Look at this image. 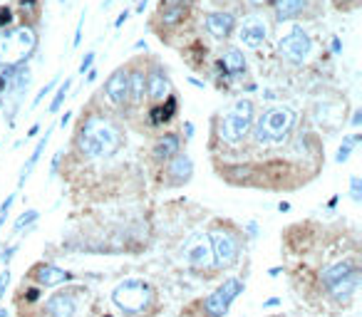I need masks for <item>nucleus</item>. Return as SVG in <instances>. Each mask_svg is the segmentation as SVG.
<instances>
[{"mask_svg":"<svg viewBox=\"0 0 362 317\" xmlns=\"http://www.w3.org/2000/svg\"><path fill=\"white\" fill-rule=\"evenodd\" d=\"M105 317H112V315H105Z\"/></svg>","mask_w":362,"mask_h":317,"instance_id":"nucleus-57","label":"nucleus"},{"mask_svg":"<svg viewBox=\"0 0 362 317\" xmlns=\"http://www.w3.org/2000/svg\"><path fill=\"white\" fill-rule=\"evenodd\" d=\"M251 6H263V3H268V0H248Z\"/></svg>","mask_w":362,"mask_h":317,"instance_id":"nucleus-54","label":"nucleus"},{"mask_svg":"<svg viewBox=\"0 0 362 317\" xmlns=\"http://www.w3.org/2000/svg\"><path fill=\"white\" fill-rule=\"evenodd\" d=\"M203 25H206L209 35L224 40V38H229L233 30H236V17L231 15V13H224V10L209 13V15H206V20H203Z\"/></svg>","mask_w":362,"mask_h":317,"instance_id":"nucleus-12","label":"nucleus"},{"mask_svg":"<svg viewBox=\"0 0 362 317\" xmlns=\"http://www.w3.org/2000/svg\"><path fill=\"white\" fill-rule=\"evenodd\" d=\"M352 270H355V265H352L350 260H340V263H335V265H330V268H325L323 273H320V280L330 288L333 283H338V280H342L345 275H350Z\"/></svg>","mask_w":362,"mask_h":317,"instance_id":"nucleus-23","label":"nucleus"},{"mask_svg":"<svg viewBox=\"0 0 362 317\" xmlns=\"http://www.w3.org/2000/svg\"><path fill=\"white\" fill-rule=\"evenodd\" d=\"M38 129H40V124H33V126H30V131L25 134V139H33L35 134H38Z\"/></svg>","mask_w":362,"mask_h":317,"instance_id":"nucleus-46","label":"nucleus"},{"mask_svg":"<svg viewBox=\"0 0 362 317\" xmlns=\"http://www.w3.org/2000/svg\"><path fill=\"white\" fill-rule=\"evenodd\" d=\"M194 174V161L189 154H176L174 158H169V179L171 184H187Z\"/></svg>","mask_w":362,"mask_h":317,"instance_id":"nucleus-15","label":"nucleus"},{"mask_svg":"<svg viewBox=\"0 0 362 317\" xmlns=\"http://www.w3.org/2000/svg\"><path fill=\"white\" fill-rule=\"evenodd\" d=\"M161 6H181V8H189L191 6V0H161Z\"/></svg>","mask_w":362,"mask_h":317,"instance_id":"nucleus-36","label":"nucleus"},{"mask_svg":"<svg viewBox=\"0 0 362 317\" xmlns=\"http://www.w3.org/2000/svg\"><path fill=\"white\" fill-rule=\"evenodd\" d=\"M219 70H224L226 75H241L246 70V55L238 47H226L224 55L219 60Z\"/></svg>","mask_w":362,"mask_h":317,"instance_id":"nucleus-17","label":"nucleus"},{"mask_svg":"<svg viewBox=\"0 0 362 317\" xmlns=\"http://www.w3.org/2000/svg\"><path fill=\"white\" fill-rule=\"evenodd\" d=\"M248 230H251V235H258V226L256 223H248Z\"/></svg>","mask_w":362,"mask_h":317,"instance_id":"nucleus-52","label":"nucleus"},{"mask_svg":"<svg viewBox=\"0 0 362 317\" xmlns=\"http://www.w3.org/2000/svg\"><path fill=\"white\" fill-rule=\"evenodd\" d=\"M70 119H72V112H65V115H62V119H60V126H67V124H70Z\"/></svg>","mask_w":362,"mask_h":317,"instance_id":"nucleus-44","label":"nucleus"},{"mask_svg":"<svg viewBox=\"0 0 362 317\" xmlns=\"http://www.w3.org/2000/svg\"><path fill=\"white\" fill-rule=\"evenodd\" d=\"M3 22H6V25L10 22V10H8V8L6 10H0V25H3Z\"/></svg>","mask_w":362,"mask_h":317,"instance_id":"nucleus-40","label":"nucleus"},{"mask_svg":"<svg viewBox=\"0 0 362 317\" xmlns=\"http://www.w3.org/2000/svg\"><path fill=\"white\" fill-rule=\"evenodd\" d=\"M357 285H360V270L355 268L350 275H345L342 280L330 285V295H333L338 302H347L357 293Z\"/></svg>","mask_w":362,"mask_h":317,"instance_id":"nucleus-16","label":"nucleus"},{"mask_svg":"<svg viewBox=\"0 0 362 317\" xmlns=\"http://www.w3.org/2000/svg\"><path fill=\"white\" fill-rule=\"evenodd\" d=\"M307 8V0H275V17L278 20H293Z\"/></svg>","mask_w":362,"mask_h":317,"instance_id":"nucleus-20","label":"nucleus"},{"mask_svg":"<svg viewBox=\"0 0 362 317\" xmlns=\"http://www.w3.org/2000/svg\"><path fill=\"white\" fill-rule=\"evenodd\" d=\"M278 52L286 57L288 62H293V65H303V62L307 60V55L313 52V40H310V35H307L305 30L296 28L291 30L286 38H280Z\"/></svg>","mask_w":362,"mask_h":317,"instance_id":"nucleus-7","label":"nucleus"},{"mask_svg":"<svg viewBox=\"0 0 362 317\" xmlns=\"http://www.w3.org/2000/svg\"><path fill=\"white\" fill-rule=\"evenodd\" d=\"M298 115L291 107H283V104H275L261 115L256 126V142L258 144H283L286 137L291 134L293 124H296Z\"/></svg>","mask_w":362,"mask_h":317,"instance_id":"nucleus-2","label":"nucleus"},{"mask_svg":"<svg viewBox=\"0 0 362 317\" xmlns=\"http://www.w3.org/2000/svg\"><path fill=\"white\" fill-rule=\"evenodd\" d=\"M330 47H333V52H335V55H338V52H340V50H342V43H340V40H338V38H335Z\"/></svg>","mask_w":362,"mask_h":317,"instance_id":"nucleus-42","label":"nucleus"},{"mask_svg":"<svg viewBox=\"0 0 362 317\" xmlns=\"http://www.w3.org/2000/svg\"><path fill=\"white\" fill-rule=\"evenodd\" d=\"M169 94H171L169 75H166V70H161V67H154L147 75V97H152L154 102H164Z\"/></svg>","mask_w":362,"mask_h":317,"instance_id":"nucleus-11","label":"nucleus"},{"mask_svg":"<svg viewBox=\"0 0 362 317\" xmlns=\"http://www.w3.org/2000/svg\"><path fill=\"white\" fill-rule=\"evenodd\" d=\"M94 52H87V55H85V60L80 62V75H87L89 70H92V65H94Z\"/></svg>","mask_w":362,"mask_h":317,"instance_id":"nucleus-33","label":"nucleus"},{"mask_svg":"<svg viewBox=\"0 0 362 317\" xmlns=\"http://www.w3.org/2000/svg\"><path fill=\"white\" fill-rule=\"evenodd\" d=\"M189 13V8H181V6H161V10H159V20H161V25L164 28H174L176 22H181L184 20V15Z\"/></svg>","mask_w":362,"mask_h":317,"instance_id":"nucleus-25","label":"nucleus"},{"mask_svg":"<svg viewBox=\"0 0 362 317\" xmlns=\"http://www.w3.org/2000/svg\"><path fill=\"white\" fill-rule=\"evenodd\" d=\"M360 139H362V134H355V137H347L345 142H342V147L338 149V156H335V161L338 164H345L347 158H350V154H352V149L360 144Z\"/></svg>","mask_w":362,"mask_h":317,"instance_id":"nucleus-27","label":"nucleus"},{"mask_svg":"<svg viewBox=\"0 0 362 317\" xmlns=\"http://www.w3.org/2000/svg\"><path fill=\"white\" fill-rule=\"evenodd\" d=\"M13 201H15V193H10V196L6 198V203L0 206V228H3V223H6V219H8V214H10Z\"/></svg>","mask_w":362,"mask_h":317,"instance_id":"nucleus-32","label":"nucleus"},{"mask_svg":"<svg viewBox=\"0 0 362 317\" xmlns=\"http://www.w3.org/2000/svg\"><path fill=\"white\" fill-rule=\"evenodd\" d=\"M50 137H52V126H50V129L45 131V137L40 139V142H38V147L33 149V154H30V158H28V161H25V166H22V174H20V186H22V184H25V181H28L30 171H33V169H35V164H38V161H40V154L45 152V147H48Z\"/></svg>","mask_w":362,"mask_h":317,"instance_id":"nucleus-24","label":"nucleus"},{"mask_svg":"<svg viewBox=\"0 0 362 317\" xmlns=\"http://www.w3.org/2000/svg\"><path fill=\"white\" fill-rule=\"evenodd\" d=\"M268 38V25L263 22V17L251 15L243 20V25L238 28V40L243 43V47L258 50Z\"/></svg>","mask_w":362,"mask_h":317,"instance_id":"nucleus-9","label":"nucleus"},{"mask_svg":"<svg viewBox=\"0 0 362 317\" xmlns=\"http://www.w3.org/2000/svg\"><path fill=\"white\" fill-rule=\"evenodd\" d=\"M35 8V0H22V10H33Z\"/></svg>","mask_w":362,"mask_h":317,"instance_id":"nucleus-47","label":"nucleus"},{"mask_svg":"<svg viewBox=\"0 0 362 317\" xmlns=\"http://www.w3.org/2000/svg\"><path fill=\"white\" fill-rule=\"evenodd\" d=\"M33 278L38 280L43 288H57V285L62 283H70L72 273L57 268V265H38V268L33 270Z\"/></svg>","mask_w":362,"mask_h":317,"instance_id":"nucleus-13","label":"nucleus"},{"mask_svg":"<svg viewBox=\"0 0 362 317\" xmlns=\"http://www.w3.org/2000/svg\"><path fill=\"white\" fill-rule=\"evenodd\" d=\"M38 211H25V214L20 216V219L15 221V226H13V233H22V228H28V226H33L35 221H38Z\"/></svg>","mask_w":362,"mask_h":317,"instance_id":"nucleus-29","label":"nucleus"},{"mask_svg":"<svg viewBox=\"0 0 362 317\" xmlns=\"http://www.w3.org/2000/svg\"><path fill=\"white\" fill-rule=\"evenodd\" d=\"M174 115H176V97L174 94H169V97L164 99V104H159V107H154L152 110V115H149V124L159 126V124H164V121H169Z\"/></svg>","mask_w":362,"mask_h":317,"instance_id":"nucleus-21","label":"nucleus"},{"mask_svg":"<svg viewBox=\"0 0 362 317\" xmlns=\"http://www.w3.org/2000/svg\"><path fill=\"white\" fill-rule=\"evenodd\" d=\"M211 241V251H214V263L219 268H229L238 260V253H241V241H238L236 233H231L229 228H216L209 235Z\"/></svg>","mask_w":362,"mask_h":317,"instance_id":"nucleus-6","label":"nucleus"},{"mask_svg":"<svg viewBox=\"0 0 362 317\" xmlns=\"http://www.w3.org/2000/svg\"><path fill=\"white\" fill-rule=\"evenodd\" d=\"M112 300L120 310L129 312V315H139L152 305L154 290L144 280H124L112 290Z\"/></svg>","mask_w":362,"mask_h":317,"instance_id":"nucleus-5","label":"nucleus"},{"mask_svg":"<svg viewBox=\"0 0 362 317\" xmlns=\"http://www.w3.org/2000/svg\"><path fill=\"white\" fill-rule=\"evenodd\" d=\"M350 198L355 203L362 201V181H360V176H352L350 179Z\"/></svg>","mask_w":362,"mask_h":317,"instance_id":"nucleus-31","label":"nucleus"},{"mask_svg":"<svg viewBox=\"0 0 362 317\" xmlns=\"http://www.w3.org/2000/svg\"><path fill=\"white\" fill-rule=\"evenodd\" d=\"M251 126H253V102L251 99H236V102L231 104V110L226 112L224 119H221L219 137L226 144H231V147H236L251 131Z\"/></svg>","mask_w":362,"mask_h":317,"instance_id":"nucleus-4","label":"nucleus"},{"mask_svg":"<svg viewBox=\"0 0 362 317\" xmlns=\"http://www.w3.org/2000/svg\"><path fill=\"white\" fill-rule=\"evenodd\" d=\"M278 211H280V214H283V211H291V203L280 201V203H278Z\"/></svg>","mask_w":362,"mask_h":317,"instance_id":"nucleus-49","label":"nucleus"},{"mask_svg":"<svg viewBox=\"0 0 362 317\" xmlns=\"http://www.w3.org/2000/svg\"><path fill=\"white\" fill-rule=\"evenodd\" d=\"M82 28H85V13H82V15H80V22H77L75 40H72V45H75V47H77V45H80V43H82Z\"/></svg>","mask_w":362,"mask_h":317,"instance_id":"nucleus-35","label":"nucleus"},{"mask_svg":"<svg viewBox=\"0 0 362 317\" xmlns=\"http://www.w3.org/2000/svg\"><path fill=\"white\" fill-rule=\"evenodd\" d=\"M0 317H8V310H3V307H0Z\"/></svg>","mask_w":362,"mask_h":317,"instance_id":"nucleus-56","label":"nucleus"},{"mask_svg":"<svg viewBox=\"0 0 362 317\" xmlns=\"http://www.w3.org/2000/svg\"><path fill=\"white\" fill-rule=\"evenodd\" d=\"M8 283H10V270H3L0 273V300H3V295H6V290H8Z\"/></svg>","mask_w":362,"mask_h":317,"instance_id":"nucleus-34","label":"nucleus"},{"mask_svg":"<svg viewBox=\"0 0 362 317\" xmlns=\"http://www.w3.org/2000/svg\"><path fill=\"white\" fill-rule=\"evenodd\" d=\"M229 307H231V302L226 300L221 290H214V293L203 300V310H206V315L209 317H224L226 312H229Z\"/></svg>","mask_w":362,"mask_h":317,"instance_id":"nucleus-22","label":"nucleus"},{"mask_svg":"<svg viewBox=\"0 0 362 317\" xmlns=\"http://www.w3.org/2000/svg\"><path fill=\"white\" fill-rule=\"evenodd\" d=\"M147 97V72L132 70L129 72V102L142 104Z\"/></svg>","mask_w":362,"mask_h":317,"instance_id":"nucleus-19","label":"nucleus"},{"mask_svg":"<svg viewBox=\"0 0 362 317\" xmlns=\"http://www.w3.org/2000/svg\"><path fill=\"white\" fill-rule=\"evenodd\" d=\"M105 92H107V99H110L115 107H122V104L129 102V72L117 70L115 75L107 80Z\"/></svg>","mask_w":362,"mask_h":317,"instance_id":"nucleus-10","label":"nucleus"},{"mask_svg":"<svg viewBox=\"0 0 362 317\" xmlns=\"http://www.w3.org/2000/svg\"><path fill=\"white\" fill-rule=\"evenodd\" d=\"M278 305H280L278 297H270V300H266V302H263V307H278Z\"/></svg>","mask_w":362,"mask_h":317,"instance_id":"nucleus-45","label":"nucleus"},{"mask_svg":"<svg viewBox=\"0 0 362 317\" xmlns=\"http://www.w3.org/2000/svg\"><path fill=\"white\" fill-rule=\"evenodd\" d=\"M15 251H17V246L8 248V251H6V253H3V263H8V260H10V258H13V256H15Z\"/></svg>","mask_w":362,"mask_h":317,"instance_id":"nucleus-39","label":"nucleus"},{"mask_svg":"<svg viewBox=\"0 0 362 317\" xmlns=\"http://www.w3.org/2000/svg\"><path fill=\"white\" fill-rule=\"evenodd\" d=\"M77 147L85 156H112L122 149V131L107 117H89L77 134Z\"/></svg>","mask_w":362,"mask_h":317,"instance_id":"nucleus-1","label":"nucleus"},{"mask_svg":"<svg viewBox=\"0 0 362 317\" xmlns=\"http://www.w3.org/2000/svg\"><path fill=\"white\" fill-rule=\"evenodd\" d=\"M45 310H48L50 317H75L77 302L70 293H57L45 302Z\"/></svg>","mask_w":362,"mask_h":317,"instance_id":"nucleus-14","label":"nucleus"},{"mask_svg":"<svg viewBox=\"0 0 362 317\" xmlns=\"http://www.w3.org/2000/svg\"><path fill=\"white\" fill-rule=\"evenodd\" d=\"M70 84H72V80H65V84H60V87H57L55 99H52V104H50V112H52V115H55V112H60L62 102H65L67 92H70Z\"/></svg>","mask_w":362,"mask_h":317,"instance_id":"nucleus-28","label":"nucleus"},{"mask_svg":"<svg viewBox=\"0 0 362 317\" xmlns=\"http://www.w3.org/2000/svg\"><path fill=\"white\" fill-rule=\"evenodd\" d=\"M362 124V110L355 112V117H352V126H360Z\"/></svg>","mask_w":362,"mask_h":317,"instance_id":"nucleus-41","label":"nucleus"},{"mask_svg":"<svg viewBox=\"0 0 362 317\" xmlns=\"http://www.w3.org/2000/svg\"><path fill=\"white\" fill-rule=\"evenodd\" d=\"M134 47H137V50H147V43H144V40H139V43L134 45Z\"/></svg>","mask_w":362,"mask_h":317,"instance_id":"nucleus-55","label":"nucleus"},{"mask_svg":"<svg viewBox=\"0 0 362 317\" xmlns=\"http://www.w3.org/2000/svg\"><path fill=\"white\" fill-rule=\"evenodd\" d=\"M219 290H221V293H224V297H226V300H229V302H233V300H236V297L243 293V283H241V280H236V278H229L224 285H221Z\"/></svg>","mask_w":362,"mask_h":317,"instance_id":"nucleus-26","label":"nucleus"},{"mask_svg":"<svg viewBox=\"0 0 362 317\" xmlns=\"http://www.w3.org/2000/svg\"><path fill=\"white\" fill-rule=\"evenodd\" d=\"M57 84H60V77H52V80H50V82H48V84H45V87H43V89H40V92H38V94H35V99H33V107H38V104H40V102H43V99H45V97H48V94H50V92H52V89H55V87H57Z\"/></svg>","mask_w":362,"mask_h":317,"instance_id":"nucleus-30","label":"nucleus"},{"mask_svg":"<svg viewBox=\"0 0 362 317\" xmlns=\"http://www.w3.org/2000/svg\"><path fill=\"white\" fill-rule=\"evenodd\" d=\"M38 47V35L33 28H15L0 33V67H20V62Z\"/></svg>","mask_w":362,"mask_h":317,"instance_id":"nucleus-3","label":"nucleus"},{"mask_svg":"<svg viewBox=\"0 0 362 317\" xmlns=\"http://www.w3.org/2000/svg\"><path fill=\"white\" fill-rule=\"evenodd\" d=\"M57 166H60V154H57L55 161H52V169H50V171H52V174H50V176H55V174H57Z\"/></svg>","mask_w":362,"mask_h":317,"instance_id":"nucleus-48","label":"nucleus"},{"mask_svg":"<svg viewBox=\"0 0 362 317\" xmlns=\"http://www.w3.org/2000/svg\"><path fill=\"white\" fill-rule=\"evenodd\" d=\"M184 131H187V139L194 137V124H191V121H187V124H184Z\"/></svg>","mask_w":362,"mask_h":317,"instance_id":"nucleus-43","label":"nucleus"},{"mask_svg":"<svg viewBox=\"0 0 362 317\" xmlns=\"http://www.w3.org/2000/svg\"><path fill=\"white\" fill-rule=\"evenodd\" d=\"M280 273H283L280 268H270V270H268V275H273V278H275V275H280Z\"/></svg>","mask_w":362,"mask_h":317,"instance_id":"nucleus-53","label":"nucleus"},{"mask_svg":"<svg viewBox=\"0 0 362 317\" xmlns=\"http://www.w3.org/2000/svg\"><path fill=\"white\" fill-rule=\"evenodd\" d=\"M129 15H132V13H129V10H124V13H122V15L117 17L115 28H122V25H124V22H126V17H129Z\"/></svg>","mask_w":362,"mask_h":317,"instance_id":"nucleus-38","label":"nucleus"},{"mask_svg":"<svg viewBox=\"0 0 362 317\" xmlns=\"http://www.w3.org/2000/svg\"><path fill=\"white\" fill-rule=\"evenodd\" d=\"M94 80H97V70H89L87 72V82H94Z\"/></svg>","mask_w":362,"mask_h":317,"instance_id":"nucleus-50","label":"nucleus"},{"mask_svg":"<svg viewBox=\"0 0 362 317\" xmlns=\"http://www.w3.org/2000/svg\"><path fill=\"white\" fill-rule=\"evenodd\" d=\"M352 3H357V0H352Z\"/></svg>","mask_w":362,"mask_h":317,"instance_id":"nucleus-58","label":"nucleus"},{"mask_svg":"<svg viewBox=\"0 0 362 317\" xmlns=\"http://www.w3.org/2000/svg\"><path fill=\"white\" fill-rule=\"evenodd\" d=\"M38 297H40V288H30V290H28V295H25V300H28V302H35Z\"/></svg>","mask_w":362,"mask_h":317,"instance_id":"nucleus-37","label":"nucleus"},{"mask_svg":"<svg viewBox=\"0 0 362 317\" xmlns=\"http://www.w3.org/2000/svg\"><path fill=\"white\" fill-rule=\"evenodd\" d=\"M149 0H139V6H137V13H144V8H147Z\"/></svg>","mask_w":362,"mask_h":317,"instance_id":"nucleus-51","label":"nucleus"},{"mask_svg":"<svg viewBox=\"0 0 362 317\" xmlns=\"http://www.w3.org/2000/svg\"><path fill=\"white\" fill-rule=\"evenodd\" d=\"M179 137L176 134H164V137L157 139V144H154V158L157 161H169V158H174L176 154H179Z\"/></svg>","mask_w":362,"mask_h":317,"instance_id":"nucleus-18","label":"nucleus"},{"mask_svg":"<svg viewBox=\"0 0 362 317\" xmlns=\"http://www.w3.org/2000/svg\"><path fill=\"white\" fill-rule=\"evenodd\" d=\"M184 260L191 268H211L214 265V251H211L209 233H194L187 243H184Z\"/></svg>","mask_w":362,"mask_h":317,"instance_id":"nucleus-8","label":"nucleus"}]
</instances>
